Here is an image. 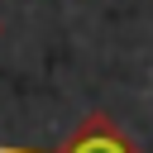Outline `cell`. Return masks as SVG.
<instances>
[{
    "instance_id": "1",
    "label": "cell",
    "mask_w": 153,
    "mask_h": 153,
    "mask_svg": "<svg viewBox=\"0 0 153 153\" xmlns=\"http://www.w3.org/2000/svg\"><path fill=\"white\" fill-rule=\"evenodd\" d=\"M57 153H139V148H134V139H129L110 115H91Z\"/></svg>"
}]
</instances>
